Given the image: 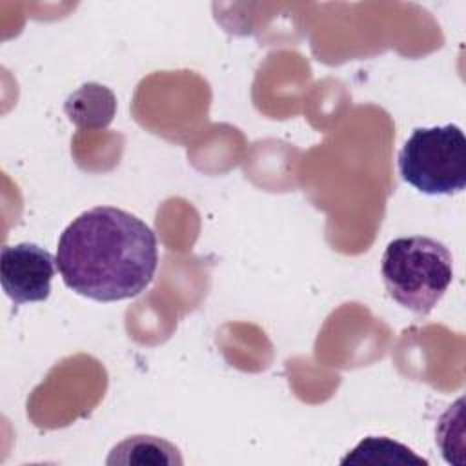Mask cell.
I'll use <instances>...</instances> for the list:
<instances>
[{
  "label": "cell",
  "instance_id": "obj_3",
  "mask_svg": "<svg viewBox=\"0 0 466 466\" xmlns=\"http://www.w3.org/2000/svg\"><path fill=\"white\" fill-rule=\"evenodd\" d=\"M400 178L424 195L466 187V138L457 124L415 127L399 151Z\"/></svg>",
  "mask_w": 466,
  "mask_h": 466
},
{
  "label": "cell",
  "instance_id": "obj_6",
  "mask_svg": "<svg viewBox=\"0 0 466 466\" xmlns=\"http://www.w3.org/2000/svg\"><path fill=\"white\" fill-rule=\"evenodd\" d=\"M340 464H366V466H428V461L417 455L411 448L388 439L370 435L362 439Z\"/></svg>",
  "mask_w": 466,
  "mask_h": 466
},
{
  "label": "cell",
  "instance_id": "obj_2",
  "mask_svg": "<svg viewBox=\"0 0 466 466\" xmlns=\"http://www.w3.org/2000/svg\"><path fill=\"white\" fill-rule=\"evenodd\" d=\"M380 275L388 295L399 306L428 315L453 280V257L437 238L399 237L382 253Z\"/></svg>",
  "mask_w": 466,
  "mask_h": 466
},
{
  "label": "cell",
  "instance_id": "obj_1",
  "mask_svg": "<svg viewBox=\"0 0 466 466\" xmlns=\"http://www.w3.org/2000/svg\"><path fill=\"white\" fill-rule=\"evenodd\" d=\"M55 260L71 291L96 302H116L140 295L151 284L158 242L137 215L95 206L60 233Z\"/></svg>",
  "mask_w": 466,
  "mask_h": 466
},
{
  "label": "cell",
  "instance_id": "obj_7",
  "mask_svg": "<svg viewBox=\"0 0 466 466\" xmlns=\"http://www.w3.org/2000/svg\"><path fill=\"white\" fill-rule=\"evenodd\" d=\"M107 464H182L177 446L155 435H131L113 446Z\"/></svg>",
  "mask_w": 466,
  "mask_h": 466
},
{
  "label": "cell",
  "instance_id": "obj_5",
  "mask_svg": "<svg viewBox=\"0 0 466 466\" xmlns=\"http://www.w3.org/2000/svg\"><path fill=\"white\" fill-rule=\"evenodd\" d=\"M64 111L80 129H102L107 127L115 116L116 98L109 87L87 82L66 98Z\"/></svg>",
  "mask_w": 466,
  "mask_h": 466
},
{
  "label": "cell",
  "instance_id": "obj_4",
  "mask_svg": "<svg viewBox=\"0 0 466 466\" xmlns=\"http://www.w3.org/2000/svg\"><path fill=\"white\" fill-rule=\"evenodd\" d=\"M55 268V257L33 242L4 246L0 251V282L15 304L46 300Z\"/></svg>",
  "mask_w": 466,
  "mask_h": 466
}]
</instances>
